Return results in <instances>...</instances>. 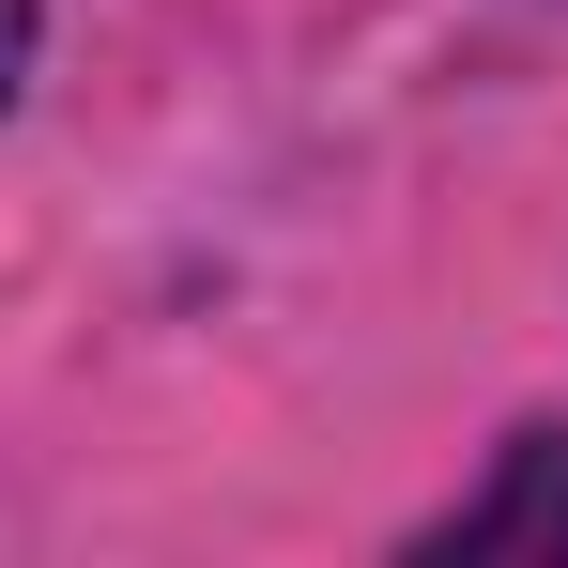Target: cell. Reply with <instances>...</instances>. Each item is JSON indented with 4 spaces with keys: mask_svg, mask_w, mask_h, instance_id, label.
I'll return each instance as SVG.
<instances>
[{
    "mask_svg": "<svg viewBox=\"0 0 568 568\" xmlns=\"http://www.w3.org/2000/svg\"><path fill=\"white\" fill-rule=\"evenodd\" d=\"M446 538H462V554H507V538H568V446L538 430V446L507 462V491H476Z\"/></svg>",
    "mask_w": 568,
    "mask_h": 568,
    "instance_id": "cell-1",
    "label": "cell"
},
{
    "mask_svg": "<svg viewBox=\"0 0 568 568\" xmlns=\"http://www.w3.org/2000/svg\"><path fill=\"white\" fill-rule=\"evenodd\" d=\"M16 78H31V0H0V108H16Z\"/></svg>",
    "mask_w": 568,
    "mask_h": 568,
    "instance_id": "cell-2",
    "label": "cell"
}]
</instances>
